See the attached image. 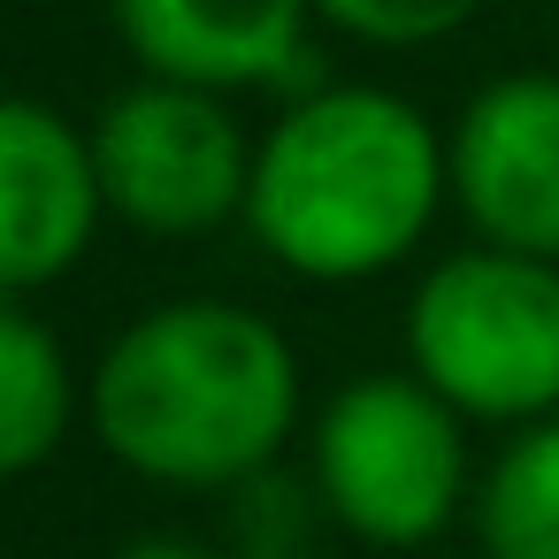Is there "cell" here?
<instances>
[{
  "label": "cell",
  "instance_id": "6da1fadb",
  "mask_svg": "<svg viewBox=\"0 0 559 559\" xmlns=\"http://www.w3.org/2000/svg\"><path fill=\"white\" fill-rule=\"evenodd\" d=\"M85 421L100 452L146 483L230 490L253 483L299 429V360L269 314L177 299L100 353Z\"/></svg>",
  "mask_w": 559,
  "mask_h": 559
},
{
  "label": "cell",
  "instance_id": "7a4b0ae2",
  "mask_svg": "<svg viewBox=\"0 0 559 559\" xmlns=\"http://www.w3.org/2000/svg\"><path fill=\"white\" fill-rule=\"evenodd\" d=\"M444 192V139L414 100L383 85H322L253 146L246 230L307 284H360L421 246Z\"/></svg>",
  "mask_w": 559,
  "mask_h": 559
},
{
  "label": "cell",
  "instance_id": "3957f363",
  "mask_svg": "<svg viewBox=\"0 0 559 559\" xmlns=\"http://www.w3.org/2000/svg\"><path fill=\"white\" fill-rule=\"evenodd\" d=\"M406 360L460 421L559 414V261L467 246L406 307Z\"/></svg>",
  "mask_w": 559,
  "mask_h": 559
},
{
  "label": "cell",
  "instance_id": "277c9868",
  "mask_svg": "<svg viewBox=\"0 0 559 559\" xmlns=\"http://www.w3.org/2000/svg\"><path fill=\"white\" fill-rule=\"evenodd\" d=\"M314 490L360 544L414 551L467 498V421L421 376H360L314 414Z\"/></svg>",
  "mask_w": 559,
  "mask_h": 559
},
{
  "label": "cell",
  "instance_id": "5b68a950",
  "mask_svg": "<svg viewBox=\"0 0 559 559\" xmlns=\"http://www.w3.org/2000/svg\"><path fill=\"white\" fill-rule=\"evenodd\" d=\"M93 169L108 215L146 238H207L253 200V139L223 93L139 78L93 123Z\"/></svg>",
  "mask_w": 559,
  "mask_h": 559
},
{
  "label": "cell",
  "instance_id": "8992f818",
  "mask_svg": "<svg viewBox=\"0 0 559 559\" xmlns=\"http://www.w3.org/2000/svg\"><path fill=\"white\" fill-rule=\"evenodd\" d=\"M444 169L483 246L559 261V78L513 70L483 85L444 139Z\"/></svg>",
  "mask_w": 559,
  "mask_h": 559
},
{
  "label": "cell",
  "instance_id": "52a82bcc",
  "mask_svg": "<svg viewBox=\"0 0 559 559\" xmlns=\"http://www.w3.org/2000/svg\"><path fill=\"white\" fill-rule=\"evenodd\" d=\"M93 131L62 123L47 100L0 93V299L70 276L100 230Z\"/></svg>",
  "mask_w": 559,
  "mask_h": 559
},
{
  "label": "cell",
  "instance_id": "ba28073f",
  "mask_svg": "<svg viewBox=\"0 0 559 559\" xmlns=\"http://www.w3.org/2000/svg\"><path fill=\"white\" fill-rule=\"evenodd\" d=\"M131 62L192 93L284 85L307 47L314 0H108Z\"/></svg>",
  "mask_w": 559,
  "mask_h": 559
},
{
  "label": "cell",
  "instance_id": "9c48e42d",
  "mask_svg": "<svg viewBox=\"0 0 559 559\" xmlns=\"http://www.w3.org/2000/svg\"><path fill=\"white\" fill-rule=\"evenodd\" d=\"M70 360H62V337L0 299V483H16L32 467H47L70 437Z\"/></svg>",
  "mask_w": 559,
  "mask_h": 559
},
{
  "label": "cell",
  "instance_id": "30bf717a",
  "mask_svg": "<svg viewBox=\"0 0 559 559\" xmlns=\"http://www.w3.org/2000/svg\"><path fill=\"white\" fill-rule=\"evenodd\" d=\"M475 528L490 559H559V414L528 421L483 475Z\"/></svg>",
  "mask_w": 559,
  "mask_h": 559
},
{
  "label": "cell",
  "instance_id": "8fae6325",
  "mask_svg": "<svg viewBox=\"0 0 559 559\" xmlns=\"http://www.w3.org/2000/svg\"><path fill=\"white\" fill-rule=\"evenodd\" d=\"M314 16H330L345 39H368V47H429L475 24L483 0H314Z\"/></svg>",
  "mask_w": 559,
  "mask_h": 559
},
{
  "label": "cell",
  "instance_id": "7c38bea8",
  "mask_svg": "<svg viewBox=\"0 0 559 559\" xmlns=\"http://www.w3.org/2000/svg\"><path fill=\"white\" fill-rule=\"evenodd\" d=\"M116 559H215L207 544H185V536H139V544H123Z\"/></svg>",
  "mask_w": 559,
  "mask_h": 559
}]
</instances>
